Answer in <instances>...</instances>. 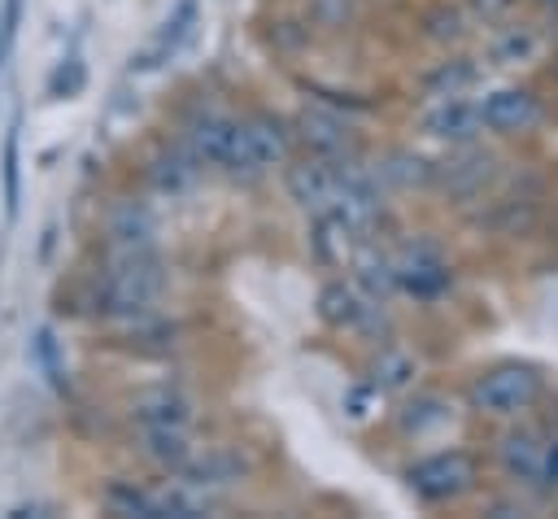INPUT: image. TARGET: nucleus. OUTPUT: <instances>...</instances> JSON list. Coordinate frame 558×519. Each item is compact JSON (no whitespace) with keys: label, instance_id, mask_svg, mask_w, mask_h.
Returning <instances> with one entry per match:
<instances>
[{"label":"nucleus","instance_id":"obj_17","mask_svg":"<svg viewBox=\"0 0 558 519\" xmlns=\"http://www.w3.org/2000/svg\"><path fill=\"white\" fill-rule=\"evenodd\" d=\"M153 231H157L153 214H148L144 205H135V201L113 205L109 218H105L109 249H153Z\"/></svg>","mask_w":558,"mask_h":519},{"label":"nucleus","instance_id":"obj_33","mask_svg":"<svg viewBox=\"0 0 558 519\" xmlns=\"http://www.w3.org/2000/svg\"><path fill=\"white\" fill-rule=\"evenodd\" d=\"M4 57H9V39H4V31H0V65H4Z\"/></svg>","mask_w":558,"mask_h":519},{"label":"nucleus","instance_id":"obj_19","mask_svg":"<svg viewBox=\"0 0 558 519\" xmlns=\"http://www.w3.org/2000/svg\"><path fill=\"white\" fill-rule=\"evenodd\" d=\"M0 183H4V218H17V201H22V122L13 118L0 144Z\"/></svg>","mask_w":558,"mask_h":519},{"label":"nucleus","instance_id":"obj_23","mask_svg":"<svg viewBox=\"0 0 558 519\" xmlns=\"http://www.w3.org/2000/svg\"><path fill=\"white\" fill-rule=\"evenodd\" d=\"M244 126H248V140H253L262 166H279V161L288 157V144H292V140H288V131H283L279 118H270V113H253V118H244Z\"/></svg>","mask_w":558,"mask_h":519},{"label":"nucleus","instance_id":"obj_34","mask_svg":"<svg viewBox=\"0 0 558 519\" xmlns=\"http://www.w3.org/2000/svg\"><path fill=\"white\" fill-rule=\"evenodd\" d=\"M554 79H558V70H554Z\"/></svg>","mask_w":558,"mask_h":519},{"label":"nucleus","instance_id":"obj_13","mask_svg":"<svg viewBox=\"0 0 558 519\" xmlns=\"http://www.w3.org/2000/svg\"><path fill=\"white\" fill-rule=\"evenodd\" d=\"M480 105L462 100V96H440L436 109L423 113V131L436 135V140H449V144H466L480 135Z\"/></svg>","mask_w":558,"mask_h":519},{"label":"nucleus","instance_id":"obj_27","mask_svg":"<svg viewBox=\"0 0 558 519\" xmlns=\"http://www.w3.org/2000/svg\"><path fill=\"white\" fill-rule=\"evenodd\" d=\"M410 375H414V362H410L401 349H379V358H375V366H371V379H375L379 388H401Z\"/></svg>","mask_w":558,"mask_h":519},{"label":"nucleus","instance_id":"obj_6","mask_svg":"<svg viewBox=\"0 0 558 519\" xmlns=\"http://www.w3.org/2000/svg\"><path fill=\"white\" fill-rule=\"evenodd\" d=\"M318 318L336 331H362L375 336L379 323V301H371L366 292H357L353 283H327L318 292Z\"/></svg>","mask_w":558,"mask_h":519},{"label":"nucleus","instance_id":"obj_7","mask_svg":"<svg viewBox=\"0 0 558 519\" xmlns=\"http://www.w3.org/2000/svg\"><path fill=\"white\" fill-rule=\"evenodd\" d=\"M283 188H288V196L305 209V214H327L331 209V201H336V170H331V157H301V161H292L288 170H283Z\"/></svg>","mask_w":558,"mask_h":519},{"label":"nucleus","instance_id":"obj_24","mask_svg":"<svg viewBox=\"0 0 558 519\" xmlns=\"http://www.w3.org/2000/svg\"><path fill=\"white\" fill-rule=\"evenodd\" d=\"M445 423H449V406L440 397H418V401H410L401 410V432H414V436H427V432H436Z\"/></svg>","mask_w":558,"mask_h":519},{"label":"nucleus","instance_id":"obj_4","mask_svg":"<svg viewBox=\"0 0 558 519\" xmlns=\"http://www.w3.org/2000/svg\"><path fill=\"white\" fill-rule=\"evenodd\" d=\"M405 480L423 502H449V497H462L475 484V462H471L466 449H440L432 458H418L405 471Z\"/></svg>","mask_w":558,"mask_h":519},{"label":"nucleus","instance_id":"obj_29","mask_svg":"<svg viewBox=\"0 0 558 519\" xmlns=\"http://www.w3.org/2000/svg\"><path fill=\"white\" fill-rule=\"evenodd\" d=\"M17 22H22V0H4V4H0V31H4L9 48H13V39H17Z\"/></svg>","mask_w":558,"mask_h":519},{"label":"nucleus","instance_id":"obj_14","mask_svg":"<svg viewBox=\"0 0 558 519\" xmlns=\"http://www.w3.org/2000/svg\"><path fill=\"white\" fill-rule=\"evenodd\" d=\"M140 454H144L157 471L179 475V471L187 467V458L196 454V445H192L187 427H140Z\"/></svg>","mask_w":558,"mask_h":519},{"label":"nucleus","instance_id":"obj_1","mask_svg":"<svg viewBox=\"0 0 558 519\" xmlns=\"http://www.w3.org/2000/svg\"><path fill=\"white\" fill-rule=\"evenodd\" d=\"M161 262L153 249H109L92 279V310L105 318H140L161 297Z\"/></svg>","mask_w":558,"mask_h":519},{"label":"nucleus","instance_id":"obj_20","mask_svg":"<svg viewBox=\"0 0 558 519\" xmlns=\"http://www.w3.org/2000/svg\"><path fill=\"white\" fill-rule=\"evenodd\" d=\"M353 288H357V292H366L371 301H384V297L397 288V275H392V257L362 249V253L353 257Z\"/></svg>","mask_w":558,"mask_h":519},{"label":"nucleus","instance_id":"obj_2","mask_svg":"<svg viewBox=\"0 0 558 519\" xmlns=\"http://www.w3.org/2000/svg\"><path fill=\"white\" fill-rule=\"evenodd\" d=\"M183 148L201 166H214V170L235 174V179H248V174H262L266 170L257 161V148L248 140L244 118H231V113H205V118H196L187 126V135H183Z\"/></svg>","mask_w":558,"mask_h":519},{"label":"nucleus","instance_id":"obj_26","mask_svg":"<svg viewBox=\"0 0 558 519\" xmlns=\"http://www.w3.org/2000/svg\"><path fill=\"white\" fill-rule=\"evenodd\" d=\"M375 179H388V183H397V188H414V183H427V179H432V166H427L423 157L392 153V157L379 166V174H375Z\"/></svg>","mask_w":558,"mask_h":519},{"label":"nucleus","instance_id":"obj_15","mask_svg":"<svg viewBox=\"0 0 558 519\" xmlns=\"http://www.w3.org/2000/svg\"><path fill=\"white\" fill-rule=\"evenodd\" d=\"M240 475H244V462H240V454H231V449H205V454H192L187 467L179 471V480L192 484V488H201V493L227 488V484H235Z\"/></svg>","mask_w":558,"mask_h":519},{"label":"nucleus","instance_id":"obj_12","mask_svg":"<svg viewBox=\"0 0 558 519\" xmlns=\"http://www.w3.org/2000/svg\"><path fill=\"white\" fill-rule=\"evenodd\" d=\"M131 423L135 427H187L192 423V401L174 388H144L131 397Z\"/></svg>","mask_w":558,"mask_h":519},{"label":"nucleus","instance_id":"obj_10","mask_svg":"<svg viewBox=\"0 0 558 519\" xmlns=\"http://www.w3.org/2000/svg\"><path fill=\"white\" fill-rule=\"evenodd\" d=\"M432 179L449 192V196H475L484 192V183L493 179V153L475 148L471 140L458 144L440 166H432Z\"/></svg>","mask_w":558,"mask_h":519},{"label":"nucleus","instance_id":"obj_28","mask_svg":"<svg viewBox=\"0 0 558 519\" xmlns=\"http://www.w3.org/2000/svg\"><path fill=\"white\" fill-rule=\"evenodd\" d=\"M31 358L44 366V375H48L57 388L65 384V371H61V358H57V336H52L48 327H39V331H35V340H31Z\"/></svg>","mask_w":558,"mask_h":519},{"label":"nucleus","instance_id":"obj_22","mask_svg":"<svg viewBox=\"0 0 558 519\" xmlns=\"http://www.w3.org/2000/svg\"><path fill=\"white\" fill-rule=\"evenodd\" d=\"M545 52V39L532 26H510L493 39V61L497 65H532Z\"/></svg>","mask_w":558,"mask_h":519},{"label":"nucleus","instance_id":"obj_21","mask_svg":"<svg viewBox=\"0 0 558 519\" xmlns=\"http://www.w3.org/2000/svg\"><path fill=\"white\" fill-rule=\"evenodd\" d=\"M105 510L131 519H157V488H144L135 480H113L105 488Z\"/></svg>","mask_w":558,"mask_h":519},{"label":"nucleus","instance_id":"obj_11","mask_svg":"<svg viewBox=\"0 0 558 519\" xmlns=\"http://www.w3.org/2000/svg\"><path fill=\"white\" fill-rule=\"evenodd\" d=\"M296 135L314 157H349L353 153V131L327 109H301L296 113Z\"/></svg>","mask_w":558,"mask_h":519},{"label":"nucleus","instance_id":"obj_9","mask_svg":"<svg viewBox=\"0 0 558 519\" xmlns=\"http://www.w3.org/2000/svg\"><path fill=\"white\" fill-rule=\"evenodd\" d=\"M480 122L497 135H519L541 122V100L523 87H497L480 100Z\"/></svg>","mask_w":558,"mask_h":519},{"label":"nucleus","instance_id":"obj_30","mask_svg":"<svg viewBox=\"0 0 558 519\" xmlns=\"http://www.w3.org/2000/svg\"><path fill=\"white\" fill-rule=\"evenodd\" d=\"M432 22H440L436 35H449V39L462 35V17H458V13H445V9H440V13H432Z\"/></svg>","mask_w":558,"mask_h":519},{"label":"nucleus","instance_id":"obj_8","mask_svg":"<svg viewBox=\"0 0 558 519\" xmlns=\"http://www.w3.org/2000/svg\"><path fill=\"white\" fill-rule=\"evenodd\" d=\"M501 471L514 480V484H545L558 475V462H554V449L536 436V432H510L501 440Z\"/></svg>","mask_w":558,"mask_h":519},{"label":"nucleus","instance_id":"obj_18","mask_svg":"<svg viewBox=\"0 0 558 519\" xmlns=\"http://www.w3.org/2000/svg\"><path fill=\"white\" fill-rule=\"evenodd\" d=\"M201 174V161L187 148H166L148 161V183L157 196H183Z\"/></svg>","mask_w":558,"mask_h":519},{"label":"nucleus","instance_id":"obj_3","mask_svg":"<svg viewBox=\"0 0 558 519\" xmlns=\"http://www.w3.org/2000/svg\"><path fill=\"white\" fill-rule=\"evenodd\" d=\"M471 410L480 414H493V419H506V414H519L527 410L536 397H541V375L523 362H506V366H493L484 371L475 384H471Z\"/></svg>","mask_w":558,"mask_h":519},{"label":"nucleus","instance_id":"obj_32","mask_svg":"<svg viewBox=\"0 0 558 519\" xmlns=\"http://www.w3.org/2000/svg\"><path fill=\"white\" fill-rule=\"evenodd\" d=\"M366 401H371V393H366V388H357V393L349 397V406H353L349 414H353V419H366Z\"/></svg>","mask_w":558,"mask_h":519},{"label":"nucleus","instance_id":"obj_5","mask_svg":"<svg viewBox=\"0 0 558 519\" xmlns=\"http://www.w3.org/2000/svg\"><path fill=\"white\" fill-rule=\"evenodd\" d=\"M392 275H397V288H401V292H410V297H418V301L440 297V292L449 288V279H453L449 262H445V257H440V249H436V244H427V240L405 244V249L392 257Z\"/></svg>","mask_w":558,"mask_h":519},{"label":"nucleus","instance_id":"obj_31","mask_svg":"<svg viewBox=\"0 0 558 519\" xmlns=\"http://www.w3.org/2000/svg\"><path fill=\"white\" fill-rule=\"evenodd\" d=\"M466 4H475L484 17H493V13H501V9H510L514 0H466Z\"/></svg>","mask_w":558,"mask_h":519},{"label":"nucleus","instance_id":"obj_16","mask_svg":"<svg viewBox=\"0 0 558 519\" xmlns=\"http://www.w3.org/2000/svg\"><path fill=\"white\" fill-rule=\"evenodd\" d=\"M196 4L201 0H179L174 4V13L161 22V31L153 35V44L140 52V57H131V65L135 70H153V65H161V61H170V52L192 35V22H196Z\"/></svg>","mask_w":558,"mask_h":519},{"label":"nucleus","instance_id":"obj_25","mask_svg":"<svg viewBox=\"0 0 558 519\" xmlns=\"http://www.w3.org/2000/svg\"><path fill=\"white\" fill-rule=\"evenodd\" d=\"M475 79H480L475 61L458 57V61H445L436 74H427V92H432V96H462V92H466Z\"/></svg>","mask_w":558,"mask_h":519}]
</instances>
